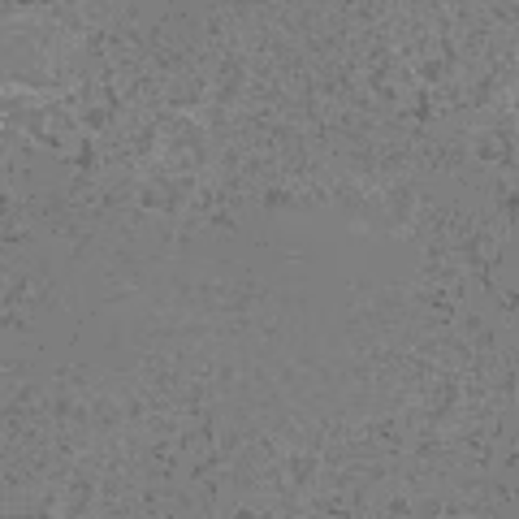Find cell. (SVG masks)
Instances as JSON below:
<instances>
[{
    "label": "cell",
    "mask_w": 519,
    "mask_h": 519,
    "mask_svg": "<svg viewBox=\"0 0 519 519\" xmlns=\"http://www.w3.org/2000/svg\"><path fill=\"white\" fill-rule=\"evenodd\" d=\"M22 381H30V364L26 359H5V389L22 385Z\"/></svg>",
    "instance_id": "cell-1"
},
{
    "label": "cell",
    "mask_w": 519,
    "mask_h": 519,
    "mask_svg": "<svg viewBox=\"0 0 519 519\" xmlns=\"http://www.w3.org/2000/svg\"><path fill=\"white\" fill-rule=\"evenodd\" d=\"M498 294V307H502V320L507 325H515V290L507 286V290H493Z\"/></svg>",
    "instance_id": "cell-2"
}]
</instances>
